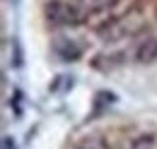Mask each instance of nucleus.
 <instances>
[{
    "mask_svg": "<svg viewBox=\"0 0 157 149\" xmlns=\"http://www.w3.org/2000/svg\"><path fill=\"white\" fill-rule=\"evenodd\" d=\"M12 2H17V0H12Z\"/></svg>",
    "mask_w": 157,
    "mask_h": 149,
    "instance_id": "nucleus-9",
    "label": "nucleus"
},
{
    "mask_svg": "<svg viewBox=\"0 0 157 149\" xmlns=\"http://www.w3.org/2000/svg\"><path fill=\"white\" fill-rule=\"evenodd\" d=\"M78 149H111V147H109V142H106L104 137H97V135H94V137H87Z\"/></svg>",
    "mask_w": 157,
    "mask_h": 149,
    "instance_id": "nucleus-6",
    "label": "nucleus"
},
{
    "mask_svg": "<svg viewBox=\"0 0 157 149\" xmlns=\"http://www.w3.org/2000/svg\"><path fill=\"white\" fill-rule=\"evenodd\" d=\"M78 5L87 12V15H92V12H101V10H109L111 5H116V0H78Z\"/></svg>",
    "mask_w": 157,
    "mask_h": 149,
    "instance_id": "nucleus-5",
    "label": "nucleus"
},
{
    "mask_svg": "<svg viewBox=\"0 0 157 149\" xmlns=\"http://www.w3.org/2000/svg\"><path fill=\"white\" fill-rule=\"evenodd\" d=\"M44 15L48 24H56V27H78L87 19V12L78 2H65V0H48L44 5Z\"/></svg>",
    "mask_w": 157,
    "mask_h": 149,
    "instance_id": "nucleus-2",
    "label": "nucleus"
},
{
    "mask_svg": "<svg viewBox=\"0 0 157 149\" xmlns=\"http://www.w3.org/2000/svg\"><path fill=\"white\" fill-rule=\"evenodd\" d=\"M53 51L63 60H68V63H73V60H78L82 56V46H80L75 38H56L53 41Z\"/></svg>",
    "mask_w": 157,
    "mask_h": 149,
    "instance_id": "nucleus-3",
    "label": "nucleus"
},
{
    "mask_svg": "<svg viewBox=\"0 0 157 149\" xmlns=\"http://www.w3.org/2000/svg\"><path fill=\"white\" fill-rule=\"evenodd\" d=\"M131 149H157V137H138L136 142L131 144Z\"/></svg>",
    "mask_w": 157,
    "mask_h": 149,
    "instance_id": "nucleus-7",
    "label": "nucleus"
},
{
    "mask_svg": "<svg viewBox=\"0 0 157 149\" xmlns=\"http://www.w3.org/2000/svg\"><path fill=\"white\" fill-rule=\"evenodd\" d=\"M2 149H15V142H12V140H10L7 135L2 137Z\"/></svg>",
    "mask_w": 157,
    "mask_h": 149,
    "instance_id": "nucleus-8",
    "label": "nucleus"
},
{
    "mask_svg": "<svg viewBox=\"0 0 157 149\" xmlns=\"http://www.w3.org/2000/svg\"><path fill=\"white\" fill-rule=\"evenodd\" d=\"M143 27H145V17L138 10H131L123 17H116V19H111V22H106L99 29V36L104 38V41H109V43H114V41H121V38H126V36H136Z\"/></svg>",
    "mask_w": 157,
    "mask_h": 149,
    "instance_id": "nucleus-1",
    "label": "nucleus"
},
{
    "mask_svg": "<svg viewBox=\"0 0 157 149\" xmlns=\"http://www.w3.org/2000/svg\"><path fill=\"white\" fill-rule=\"evenodd\" d=\"M136 60L143 63V65H150L152 60H157V38L155 36L140 41V46L136 48Z\"/></svg>",
    "mask_w": 157,
    "mask_h": 149,
    "instance_id": "nucleus-4",
    "label": "nucleus"
}]
</instances>
